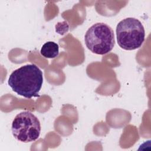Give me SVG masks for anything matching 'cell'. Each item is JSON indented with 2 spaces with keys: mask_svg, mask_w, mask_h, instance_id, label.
<instances>
[{
  "mask_svg": "<svg viewBox=\"0 0 151 151\" xmlns=\"http://www.w3.org/2000/svg\"><path fill=\"white\" fill-rule=\"evenodd\" d=\"M43 83L42 71L35 64H27L15 70L8 84L18 94L27 99L38 97Z\"/></svg>",
  "mask_w": 151,
  "mask_h": 151,
  "instance_id": "6da1fadb",
  "label": "cell"
},
{
  "mask_svg": "<svg viewBox=\"0 0 151 151\" xmlns=\"http://www.w3.org/2000/svg\"><path fill=\"white\" fill-rule=\"evenodd\" d=\"M116 32L119 45L126 50L139 48L145 41L144 27L134 18H127L120 21L117 25Z\"/></svg>",
  "mask_w": 151,
  "mask_h": 151,
  "instance_id": "7a4b0ae2",
  "label": "cell"
},
{
  "mask_svg": "<svg viewBox=\"0 0 151 151\" xmlns=\"http://www.w3.org/2000/svg\"><path fill=\"white\" fill-rule=\"evenodd\" d=\"M84 41L88 49L99 55L110 52L115 42L113 29L103 22L96 23L90 27L85 34Z\"/></svg>",
  "mask_w": 151,
  "mask_h": 151,
  "instance_id": "3957f363",
  "label": "cell"
},
{
  "mask_svg": "<svg viewBox=\"0 0 151 151\" xmlns=\"http://www.w3.org/2000/svg\"><path fill=\"white\" fill-rule=\"evenodd\" d=\"M14 137L22 142L36 140L41 133L40 122L31 112L25 111L18 114L13 120L11 126Z\"/></svg>",
  "mask_w": 151,
  "mask_h": 151,
  "instance_id": "277c9868",
  "label": "cell"
},
{
  "mask_svg": "<svg viewBox=\"0 0 151 151\" xmlns=\"http://www.w3.org/2000/svg\"><path fill=\"white\" fill-rule=\"evenodd\" d=\"M40 53L45 58H55L59 54L58 45L53 41H48L41 47Z\"/></svg>",
  "mask_w": 151,
  "mask_h": 151,
  "instance_id": "5b68a950",
  "label": "cell"
}]
</instances>
